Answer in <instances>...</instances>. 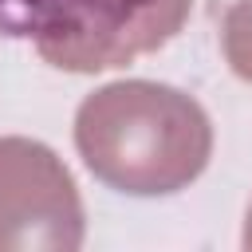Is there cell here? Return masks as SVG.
Wrapping results in <instances>:
<instances>
[{
    "label": "cell",
    "instance_id": "6da1fadb",
    "mask_svg": "<svg viewBox=\"0 0 252 252\" xmlns=\"http://www.w3.org/2000/svg\"><path fill=\"white\" fill-rule=\"evenodd\" d=\"M189 0H0V35L32 39L67 71L126 63L173 35Z\"/></svg>",
    "mask_w": 252,
    "mask_h": 252
}]
</instances>
